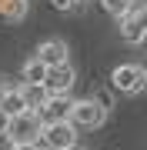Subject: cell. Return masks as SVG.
<instances>
[{
  "instance_id": "9a60e30c",
  "label": "cell",
  "mask_w": 147,
  "mask_h": 150,
  "mask_svg": "<svg viewBox=\"0 0 147 150\" xmlns=\"http://www.w3.org/2000/svg\"><path fill=\"white\" fill-rule=\"evenodd\" d=\"M0 150H13V140L7 137V134H0Z\"/></svg>"
},
{
  "instance_id": "ba28073f",
  "label": "cell",
  "mask_w": 147,
  "mask_h": 150,
  "mask_svg": "<svg viewBox=\"0 0 147 150\" xmlns=\"http://www.w3.org/2000/svg\"><path fill=\"white\" fill-rule=\"evenodd\" d=\"M120 37H124L127 43H144V37H147V17L144 13H124L120 17Z\"/></svg>"
},
{
  "instance_id": "3957f363",
  "label": "cell",
  "mask_w": 147,
  "mask_h": 150,
  "mask_svg": "<svg viewBox=\"0 0 147 150\" xmlns=\"http://www.w3.org/2000/svg\"><path fill=\"white\" fill-rule=\"evenodd\" d=\"M37 144L44 147V150H67V147H74V144H77V130H74L67 120L44 123V127H40Z\"/></svg>"
},
{
  "instance_id": "30bf717a",
  "label": "cell",
  "mask_w": 147,
  "mask_h": 150,
  "mask_svg": "<svg viewBox=\"0 0 147 150\" xmlns=\"http://www.w3.org/2000/svg\"><path fill=\"white\" fill-rule=\"evenodd\" d=\"M0 110H4L7 117H17V113H23V110H27V107H23V100H20V93H17L13 87H10V90H4V93H0Z\"/></svg>"
},
{
  "instance_id": "d6986e66",
  "label": "cell",
  "mask_w": 147,
  "mask_h": 150,
  "mask_svg": "<svg viewBox=\"0 0 147 150\" xmlns=\"http://www.w3.org/2000/svg\"><path fill=\"white\" fill-rule=\"evenodd\" d=\"M77 4H87V0H77Z\"/></svg>"
},
{
  "instance_id": "e0dca14e",
  "label": "cell",
  "mask_w": 147,
  "mask_h": 150,
  "mask_svg": "<svg viewBox=\"0 0 147 150\" xmlns=\"http://www.w3.org/2000/svg\"><path fill=\"white\" fill-rule=\"evenodd\" d=\"M7 120H10V117H7L4 110H0V134H4V130H7Z\"/></svg>"
},
{
  "instance_id": "6da1fadb",
  "label": "cell",
  "mask_w": 147,
  "mask_h": 150,
  "mask_svg": "<svg viewBox=\"0 0 147 150\" xmlns=\"http://www.w3.org/2000/svg\"><path fill=\"white\" fill-rule=\"evenodd\" d=\"M107 120V107L104 100H94V97H84V100L70 103V113H67V123L74 130H97Z\"/></svg>"
},
{
  "instance_id": "2e32d148",
  "label": "cell",
  "mask_w": 147,
  "mask_h": 150,
  "mask_svg": "<svg viewBox=\"0 0 147 150\" xmlns=\"http://www.w3.org/2000/svg\"><path fill=\"white\" fill-rule=\"evenodd\" d=\"M13 150H44L40 144H13Z\"/></svg>"
},
{
  "instance_id": "9c48e42d",
  "label": "cell",
  "mask_w": 147,
  "mask_h": 150,
  "mask_svg": "<svg viewBox=\"0 0 147 150\" xmlns=\"http://www.w3.org/2000/svg\"><path fill=\"white\" fill-rule=\"evenodd\" d=\"M17 93H20V100H23V107L27 110H40L44 107V100H47V90H44V83H20L17 87Z\"/></svg>"
},
{
  "instance_id": "7c38bea8",
  "label": "cell",
  "mask_w": 147,
  "mask_h": 150,
  "mask_svg": "<svg viewBox=\"0 0 147 150\" xmlns=\"http://www.w3.org/2000/svg\"><path fill=\"white\" fill-rule=\"evenodd\" d=\"M44 74H47V67L40 64V60H27L23 64V83H44Z\"/></svg>"
},
{
  "instance_id": "4fadbf2b",
  "label": "cell",
  "mask_w": 147,
  "mask_h": 150,
  "mask_svg": "<svg viewBox=\"0 0 147 150\" xmlns=\"http://www.w3.org/2000/svg\"><path fill=\"white\" fill-rule=\"evenodd\" d=\"M100 7H104L110 17H117V20H120L124 13H131V4H127V0H100Z\"/></svg>"
},
{
  "instance_id": "8992f818",
  "label": "cell",
  "mask_w": 147,
  "mask_h": 150,
  "mask_svg": "<svg viewBox=\"0 0 147 150\" xmlns=\"http://www.w3.org/2000/svg\"><path fill=\"white\" fill-rule=\"evenodd\" d=\"M70 103H74V97H70V93H50L47 100H44V107L37 110L40 123H57V120H67V113H70Z\"/></svg>"
},
{
  "instance_id": "8fae6325",
  "label": "cell",
  "mask_w": 147,
  "mask_h": 150,
  "mask_svg": "<svg viewBox=\"0 0 147 150\" xmlns=\"http://www.w3.org/2000/svg\"><path fill=\"white\" fill-rule=\"evenodd\" d=\"M0 17L4 20H23L27 17V0H0Z\"/></svg>"
},
{
  "instance_id": "5b68a950",
  "label": "cell",
  "mask_w": 147,
  "mask_h": 150,
  "mask_svg": "<svg viewBox=\"0 0 147 150\" xmlns=\"http://www.w3.org/2000/svg\"><path fill=\"white\" fill-rule=\"evenodd\" d=\"M74 67L70 64H57V67H47L44 74V90L47 93H70L74 90Z\"/></svg>"
},
{
  "instance_id": "5bb4252c",
  "label": "cell",
  "mask_w": 147,
  "mask_h": 150,
  "mask_svg": "<svg viewBox=\"0 0 147 150\" xmlns=\"http://www.w3.org/2000/svg\"><path fill=\"white\" fill-rule=\"evenodd\" d=\"M54 7H57V10H67V13H70V10H77L80 4H77V0H54Z\"/></svg>"
},
{
  "instance_id": "7a4b0ae2",
  "label": "cell",
  "mask_w": 147,
  "mask_h": 150,
  "mask_svg": "<svg viewBox=\"0 0 147 150\" xmlns=\"http://www.w3.org/2000/svg\"><path fill=\"white\" fill-rule=\"evenodd\" d=\"M40 117H37V110H23V113H17V117L7 120V130L4 134L13 140V144H37V137H40Z\"/></svg>"
},
{
  "instance_id": "ac0fdd59",
  "label": "cell",
  "mask_w": 147,
  "mask_h": 150,
  "mask_svg": "<svg viewBox=\"0 0 147 150\" xmlns=\"http://www.w3.org/2000/svg\"><path fill=\"white\" fill-rule=\"evenodd\" d=\"M4 90H10V83H7L4 77H0V93H4Z\"/></svg>"
},
{
  "instance_id": "52a82bcc",
  "label": "cell",
  "mask_w": 147,
  "mask_h": 150,
  "mask_svg": "<svg viewBox=\"0 0 147 150\" xmlns=\"http://www.w3.org/2000/svg\"><path fill=\"white\" fill-rule=\"evenodd\" d=\"M67 54H70L67 40L50 37V40H44V43L37 47V57H33V60H40L44 67H57V64H67Z\"/></svg>"
},
{
  "instance_id": "277c9868",
  "label": "cell",
  "mask_w": 147,
  "mask_h": 150,
  "mask_svg": "<svg viewBox=\"0 0 147 150\" xmlns=\"http://www.w3.org/2000/svg\"><path fill=\"white\" fill-rule=\"evenodd\" d=\"M110 83H114V90H120V93H141L147 87V70L141 64H120V67H114V74H110Z\"/></svg>"
}]
</instances>
